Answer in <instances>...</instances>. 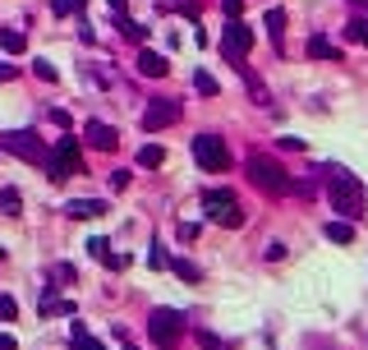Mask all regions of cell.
Masks as SVG:
<instances>
[{"label":"cell","instance_id":"cell-27","mask_svg":"<svg viewBox=\"0 0 368 350\" xmlns=\"http://www.w3.org/2000/svg\"><path fill=\"white\" fill-rule=\"evenodd\" d=\"M0 318H5V323H14V318H18V304L9 295H0Z\"/></svg>","mask_w":368,"mask_h":350},{"label":"cell","instance_id":"cell-14","mask_svg":"<svg viewBox=\"0 0 368 350\" xmlns=\"http://www.w3.org/2000/svg\"><path fill=\"white\" fill-rule=\"evenodd\" d=\"M0 212H5V217H18V212H23V193H18L14 184H0Z\"/></svg>","mask_w":368,"mask_h":350},{"label":"cell","instance_id":"cell-25","mask_svg":"<svg viewBox=\"0 0 368 350\" xmlns=\"http://www.w3.org/2000/svg\"><path fill=\"white\" fill-rule=\"evenodd\" d=\"M193 88H198L202 97H217V92H221V88H217V79H212L207 70H202V74H193Z\"/></svg>","mask_w":368,"mask_h":350},{"label":"cell","instance_id":"cell-19","mask_svg":"<svg viewBox=\"0 0 368 350\" xmlns=\"http://www.w3.org/2000/svg\"><path fill=\"white\" fill-rule=\"evenodd\" d=\"M267 33H272V46L281 51V42H286V14L281 9H267Z\"/></svg>","mask_w":368,"mask_h":350},{"label":"cell","instance_id":"cell-11","mask_svg":"<svg viewBox=\"0 0 368 350\" xmlns=\"http://www.w3.org/2000/svg\"><path fill=\"white\" fill-rule=\"evenodd\" d=\"M106 212H111L106 198H74V203H65V217H70V221H92V217H106Z\"/></svg>","mask_w":368,"mask_h":350},{"label":"cell","instance_id":"cell-21","mask_svg":"<svg viewBox=\"0 0 368 350\" xmlns=\"http://www.w3.org/2000/svg\"><path fill=\"white\" fill-rule=\"evenodd\" d=\"M345 37H350V42H359V46H368V14H355L350 23H345Z\"/></svg>","mask_w":368,"mask_h":350},{"label":"cell","instance_id":"cell-24","mask_svg":"<svg viewBox=\"0 0 368 350\" xmlns=\"http://www.w3.org/2000/svg\"><path fill=\"white\" fill-rule=\"evenodd\" d=\"M83 5H88V0H51V14H55V18H65V14H79Z\"/></svg>","mask_w":368,"mask_h":350},{"label":"cell","instance_id":"cell-16","mask_svg":"<svg viewBox=\"0 0 368 350\" xmlns=\"http://www.w3.org/2000/svg\"><path fill=\"white\" fill-rule=\"evenodd\" d=\"M308 55H313V60H341V51H336L332 42H327V37H308Z\"/></svg>","mask_w":368,"mask_h":350},{"label":"cell","instance_id":"cell-8","mask_svg":"<svg viewBox=\"0 0 368 350\" xmlns=\"http://www.w3.org/2000/svg\"><path fill=\"white\" fill-rule=\"evenodd\" d=\"M175 120H180V102H175V97H152V102L143 106V129H148V134L171 129Z\"/></svg>","mask_w":368,"mask_h":350},{"label":"cell","instance_id":"cell-22","mask_svg":"<svg viewBox=\"0 0 368 350\" xmlns=\"http://www.w3.org/2000/svg\"><path fill=\"white\" fill-rule=\"evenodd\" d=\"M0 46H5L9 55H23V46H28V37L18 33V28H5V33H0Z\"/></svg>","mask_w":368,"mask_h":350},{"label":"cell","instance_id":"cell-2","mask_svg":"<svg viewBox=\"0 0 368 350\" xmlns=\"http://www.w3.org/2000/svg\"><path fill=\"white\" fill-rule=\"evenodd\" d=\"M244 175H249V184H254V189L272 193V198H281V193H295V175L281 166V161H272V157H249V161H244Z\"/></svg>","mask_w":368,"mask_h":350},{"label":"cell","instance_id":"cell-36","mask_svg":"<svg viewBox=\"0 0 368 350\" xmlns=\"http://www.w3.org/2000/svg\"><path fill=\"white\" fill-rule=\"evenodd\" d=\"M0 350H18V341H14L9 332H0Z\"/></svg>","mask_w":368,"mask_h":350},{"label":"cell","instance_id":"cell-32","mask_svg":"<svg viewBox=\"0 0 368 350\" xmlns=\"http://www.w3.org/2000/svg\"><path fill=\"white\" fill-rule=\"evenodd\" d=\"M286 258V245H281V240H272V245H267V262H281Z\"/></svg>","mask_w":368,"mask_h":350},{"label":"cell","instance_id":"cell-3","mask_svg":"<svg viewBox=\"0 0 368 350\" xmlns=\"http://www.w3.org/2000/svg\"><path fill=\"white\" fill-rule=\"evenodd\" d=\"M202 217H212L217 226H226V230L244 226V208H239L235 189H202Z\"/></svg>","mask_w":368,"mask_h":350},{"label":"cell","instance_id":"cell-1","mask_svg":"<svg viewBox=\"0 0 368 350\" xmlns=\"http://www.w3.org/2000/svg\"><path fill=\"white\" fill-rule=\"evenodd\" d=\"M327 198H332V208H336L341 221H359L364 217V184L355 180L350 171H341V166L327 171Z\"/></svg>","mask_w":368,"mask_h":350},{"label":"cell","instance_id":"cell-31","mask_svg":"<svg viewBox=\"0 0 368 350\" xmlns=\"http://www.w3.org/2000/svg\"><path fill=\"white\" fill-rule=\"evenodd\" d=\"M111 189H115V193L129 189V171H115V175H111Z\"/></svg>","mask_w":368,"mask_h":350},{"label":"cell","instance_id":"cell-29","mask_svg":"<svg viewBox=\"0 0 368 350\" xmlns=\"http://www.w3.org/2000/svg\"><path fill=\"white\" fill-rule=\"evenodd\" d=\"M221 9H226V18H239L244 14V0H221Z\"/></svg>","mask_w":368,"mask_h":350},{"label":"cell","instance_id":"cell-9","mask_svg":"<svg viewBox=\"0 0 368 350\" xmlns=\"http://www.w3.org/2000/svg\"><path fill=\"white\" fill-rule=\"evenodd\" d=\"M5 152H14V157H28L33 166H46L51 161V152L42 148V139L37 134H5V143H0Z\"/></svg>","mask_w":368,"mask_h":350},{"label":"cell","instance_id":"cell-26","mask_svg":"<svg viewBox=\"0 0 368 350\" xmlns=\"http://www.w3.org/2000/svg\"><path fill=\"white\" fill-rule=\"evenodd\" d=\"M33 74H37L42 83H55V65H51V60H42V55L33 60Z\"/></svg>","mask_w":368,"mask_h":350},{"label":"cell","instance_id":"cell-23","mask_svg":"<svg viewBox=\"0 0 368 350\" xmlns=\"http://www.w3.org/2000/svg\"><path fill=\"white\" fill-rule=\"evenodd\" d=\"M115 28H120V33L129 37V42H143V37H148V28H143V23H134L129 14H124V18H115Z\"/></svg>","mask_w":368,"mask_h":350},{"label":"cell","instance_id":"cell-30","mask_svg":"<svg viewBox=\"0 0 368 350\" xmlns=\"http://www.w3.org/2000/svg\"><path fill=\"white\" fill-rule=\"evenodd\" d=\"M18 74H23V70H18V65H5V60H0V83H14Z\"/></svg>","mask_w":368,"mask_h":350},{"label":"cell","instance_id":"cell-6","mask_svg":"<svg viewBox=\"0 0 368 350\" xmlns=\"http://www.w3.org/2000/svg\"><path fill=\"white\" fill-rule=\"evenodd\" d=\"M221 51H226V60L239 70V65H244V55L254 51V28H249L244 18H230L226 33H221Z\"/></svg>","mask_w":368,"mask_h":350},{"label":"cell","instance_id":"cell-7","mask_svg":"<svg viewBox=\"0 0 368 350\" xmlns=\"http://www.w3.org/2000/svg\"><path fill=\"white\" fill-rule=\"evenodd\" d=\"M193 161H198V166H207V171H226V166H230L226 139H221V134H198V139H193Z\"/></svg>","mask_w":368,"mask_h":350},{"label":"cell","instance_id":"cell-15","mask_svg":"<svg viewBox=\"0 0 368 350\" xmlns=\"http://www.w3.org/2000/svg\"><path fill=\"white\" fill-rule=\"evenodd\" d=\"M70 346H74V350H106V341H102V336H92L83 323H74V336H70Z\"/></svg>","mask_w":368,"mask_h":350},{"label":"cell","instance_id":"cell-13","mask_svg":"<svg viewBox=\"0 0 368 350\" xmlns=\"http://www.w3.org/2000/svg\"><path fill=\"white\" fill-rule=\"evenodd\" d=\"M139 74H143V79H166L171 60L161 51H139Z\"/></svg>","mask_w":368,"mask_h":350},{"label":"cell","instance_id":"cell-28","mask_svg":"<svg viewBox=\"0 0 368 350\" xmlns=\"http://www.w3.org/2000/svg\"><path fill=\"white\" fill-rule=\"evenodd\" d=\"M148 262H152V267H157V272H166V254H161V245H152V254H148Z\"/></svg>","mask_w":368,"mask_h":350},{"label":"cell","instance_id":"cell-33","mask_svg":"<svg viewBox=\"0 0 368 350\" xmlns=\"http://www.w3.org/2000/svg\"><path fill=\"white\" fill-rule=\"evenodd\" d=\"M198 341H202V350H221V341H217V336L207 332V327H202V332H198Z\"/></svg>","mask_w":368,"mask_h":350},{"label":"cell","instance_id":"cell-35","mask_svg":"<svg viewBox=\"0 0 368 350\" xmlns=\"http://www.w3.org/2000/svg\"><path fill=\"white\" fill-rule=\"evenodd\" d=\"M106 5L115 9V18H124V14H129V0H106Z\"/></svg>","mask_w":368,"mask_h":350},{"label":"cell","instance_id":"cell-20","mask_svg":"<svg viewBox=\"0 0 368 350\" xmlns=\"http://www.w3.org/2000/svg\"><path fill=\"white\" fill-rule=\"evenodd\" d=\"M166 267L175 272V277H184V281H202V267H198V262H189V258H171Z\"/></svg>","mask_w":368,"mask_h":350},{"label":"cell","instance_id":"cell-12","mask_svg":"<svg viewBox=\"0 0 368 350\" xmlns=\"http://www.w3.org/2000/svg\"><path fill=\"white\" fill-rule=\"evenodd\" d=\"M88 254H92L97 262H106L111 272L129 267V258H124V254H111V240H106V235H92V240H88Z\"/></svg>","mask_w":368,"mask_h":350},{"label":"cell","instance_id":"cell-4","mask_svg":"<svg viewBox=\"0 0 368 350\" xmlns=\"http://www.w3.org/2000/svg\"><path fill=\"white\" fill-rule=\"evenodd\" d=\"M46 175H51L55 184H60V180H74V175H83V157H79V139H70V134H60V143H55L51 161H46Z\"/></svg>","mask_w":368,"mask_h":350},{"label":"cell","instance_id":"cell-37","mask_svg":"<svg viewBox=\"0 0 368 350\" xmlns=\"http://www.w3.org/2000/svg\"><path fill=\"white\" fill-rule=\"evenodd\" d=\"M124 350H139V346H124Z\"/></svg>","mask_w":368,"mask_h":350},{"label":"cell","instance_id":"cell-5","mask_svg":"<svg viewBox=\"0 0 368 350\" xmlns=\"http://www.w3.org/2000/svg\"><path fill=\"white\" fill-rule=\"evenodd\" d=\"M148 336H152V341H157L161 350L180 346V336H184V314H180V309H152V318H148Z\"/></svg>","mask_w":368,"mask_h":350},{"label":"cell","instance_id":"cell-18","mask_svg":"<svg viewBox=\"0 0 368 350\" xmlns=\"http://www.w3.org/2000/svg\"><path fill=\"white\" fill-rule=\"evenodd\" d=\"M161 161H166V148H161V143H143V148H139V166L157 171Z\"/></svg>","mask_w":368,"mask_h":350},{"label":"cell","instance_id":"cell-10","mask_svg":"<svg viewBox=\"0 0 368 350\" xmlns=\"http://www.w3.org/2000/svg\"><path fill=\"white\" fill-rule=\"evenodd\" d=\"M83 139H88V148H97V152H115V148H120V134H115L111 124H102V120H88Z\"/></svg>","mask_w":368,"mask_h":350},{"label":"cell","instance_id":"cell-17","mask_svg":"<svg viewBox=\"0 0 368 350\" xmlns=\"http://www.w3.org/2000/svg\"><path fill=\"white\" fill-rule=\"evenodd\" d=\"M327 240L332 245H355V221H327Z\"/></svg>","mask_w":368,"mask_h":350},{"label":"cell","instance_id":"cell-34","mask_svg":"<svg viewBox=\"0 0 368 350\" xmlns=\"http://www.w3.org/2000/svg\"><path fill=\"white\" fill-rule=\"evenodd\" d=\"M276 143H281L286 152H304V139H276Z\"/></svg>","mask_w":368,"mask_h":350}]
</instances>
